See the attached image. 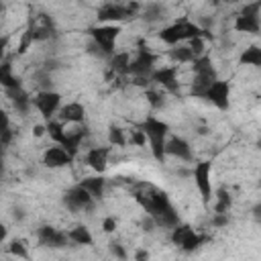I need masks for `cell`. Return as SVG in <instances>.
<instances>
[{"mask_svg": "<svg viewBox=\"0 0 261 261\" xmlns=\"http://www.w3.org/2000/svg\"><path fill=\"white\" fill-rule=\"evenodd\" d=\"M137 202L145 208V212H149V216L159 224V226H165V228H173L177 222H179V216L175 212V208L171 206L169 198L155 190V188H149L145 192H139L137 194Z\"/></svg>", "mask_w": 261, "mask_h": 261, "instance_id": "obj_1", "label": "cell"}, {"mask_svg": "<svg viewBox=\"0 0 261 261\" xmlns=\"http://www.w3.org/2000/svg\"><path fill=\"white\" fill-rule=\"evenodd\" d=\"M139 128L145 133L153 157H155L157 161H163V157H165V141H167L169 124H167L165 120L157 118V116H147Z\"/></svg>", "mask_w": 261, "mask_h": 261, "instance_id": "obj_2", "label": "cell"}, {"mask_svg": "<svg viewBox=\"0 0 261 261\" xmlns=\"http://www.w3.org/2000/svg\"><path fill=\"white\" fill-rule=\"evenodd\" d=\"M192 71H194V77H192V94L198 96V98H204V94L210 88V84L214 80H218L216 69L212 65V59L206 53L194 57L192 59Z\"/></svg>", "mask_w": 261, "mask_h": 261, "instance_id": "obj_3", "label": "cell"}, {"mask_svg": "<svg viewBox=\"0 0 261 261\" xmlns=\"http://www.w3.org/2000/svg\"><path fill=\"white\" fill-rule=\"evenodd\" d=\"M202 33L204 31L196 22H192L188 18H179V20H173L171 24L163 27L157 37L167 45H177V43H186V41H190L194 37H200Z\"/></svg>", "mask_w": 261, "mask_h": 261, "instance_id": "obj_4", "label": "cell"}, {"mask_svg": "<svg viewBox=\"0 0 261 261\" xmlns=\"http://www.w3.org/2000/svg\"><path fill=\"white\" fill-rule=\"evenodd\" d=\"M153 69H155V55L145 45H141L128 61L126 75H133L135 84H145V82H151Z\"/></svg>", "mask_w": 261, "mask_h": 261, "instance_id": "obj_5", "label": "cell"}, {"mask_svg": "<svg viewBox=\"0 0 261 261\" xmlns=\"http://www.w3.org/2000/svg\"><path fill=\"white\" fill-rule=\"evenodd\" d=\"M92 35V41H94V47L98 49V53L102 57H110L114 53V45H116V39L120 37V24H114V22H104V24H98L90 31Z\"/></svg>", "mask_w": 261, "mask_h": 261, "instance_id": "obj_6", "label": "cell"}, {"mask_svg": "<svg viewBox=\"0 0 261 261\" xmlns=\"http://www.w3.org/2000/svg\"><path fill=\"white\" fill-rule=\"evenodd\" d=\"M139 10H141V6H139L137 2H128V4H120V2H106V4L98 10V20H102V22H114V24H120L122 20L133 18Z\"/></svg>", "mask_w": 261, "mask_h": 261, "instance_id": "obj_7", "label": "cell"}, {"mask_svg": "<svg viewBox=\"0 0 261 261\" xmlns=\"http://www.w3.org/2000/svg\"><path fill=\"white\" fill-rule=\"evenodd\" d=\"M192 175H194V184L200 192V198L202 202L208 206L210 200L214 198V190H212V163L210 161H200L194 165L192 169Z\"/></svg>", "mask_w": 261, "mask_h": 261, "instance_id": "obj_8", "label": "cell"}, {"mask_svg": "<svg viewBox=\"0 0 261 261\" xmlns=\"http://www.w3.org/2000/svg\"><path fill=\"white\" fill-rule=\"evenodd\" d=\"M171 241H173V245H177V247L184 249V251H196V249L206 241V237L200 234V232H196L192 226L177 222V224L173 226Z\"/></svg>", "mask_w": 261, "mask_h": 261, "instance_id": "obj_9", "label": "cell"}, {"mask_svg": "<svg viewBox=\"0 0 261 261\" xmlns=\"http://www.w3.org/2000/svg\"><path fill=\"white\" fill-rule=\"evenodd\" d=\"M259 6H261L259 0H253V2L243 6L241 14L234 20V29L239 33H259V27H261V22H259Z\"/></svg>", "mask_w": 261, "mask_h": 261, "instance_id": "obj_10", "label": "cell"}, {"mask_svg": "<svg viewBox=\"0 0 261 261\" xmlns=\"http://www.w3.org/2000/svg\"><path fill=\"white\" fill-rule=\"evenodd\" d=\"M63 202H65L67 210H71V212H84V210H92L94 208V198L82 184L69 188L65 192Z\"/></svg>", "mask_w": 261, "mask_h": 261, "instance_id": "obj_11", "label": "cell"}, {"mask_svg": "<svg viewBox=\"0 0 261 261\" xmlns=\"http://www.w3.org/2000/svg\"><path fill=\"white\" fill-rule=\"evenodd\" d=\"M33 106L37 108V112H39L43 118L51 120V118L57 114L59 106H61V96H59L57 92H53V90H43V92H39V94L33 98Z\"/></svg>", "mask_w": 261, "mask_h": 261, "instance_id": "obj_12", "label": "cell"}, {"mask_svg": "<svg viewBox=\"0 0 261 261\" xmlns=\"http://www.w3.org/2000/svg\"><path fill=\"white\" fill-rule=\"evenodd\" d=\"M204 98H208L216 108L226 110L228 104H230V84L224 82V80H214L210 84V88L206 90Z\"/></svg>", "mask_w": 261, "mask_h": 261, "instance_id": "obj_13", "label": "cell"}, {"mask_svg": "<svg viewBox=\"0 0 261 261\" xmlns=\"http://www.w3.org/2000/svg\"><path fill=\"white\" fill-rule=\"evenodd\" d=\"M151 82H155L157 86H161L167 92H177V88H179V67L177 65H171V67L153 69Z\"/></svg>", "mask_w": 261, "mask_h": 261, "instance_id": "obj_14", "label": "cell"}, {"mask_svg": "<svg viewBox=\"0 0 261 261\" xmlns=\"http://www.w3.org/2000/svg\"><path fill=\"white\" fill-rule=\"evenodd\" d=\"M55 116L63 124H82L84 118H86V108L80 102H67V104L59 106Z\"/></svg>", "mask_w": 261, "mask_h": 261, "instance_id": "obj_15", "label": "cell"}, {"mask_svg": "<svg viewBox=\"0 0 261 261\" xmlns=\"http://www.w3.org/2000/svg\"><path fill=\"white\" fill-rule=\"evenodd\" d=\"M71 161H73V155H71L69 151H65L59 143L53 145V147H49V149L43 153V163H45L47 167H51V169H55V167H65V165H69Z\"/></svg>", "mask_w": 261, "mask_h": 261, "instance_id": "obj_16", "label": "cell"}, {"mask_svg": "<svg viewBox=\"0 0 261 261\" xmlns=\"http://www.w3.org/2000/svg\"><path fill=\"white\" fill-rule=\"evenodd\" d=\"M165 155H171L179 161H192L194 159V151H192L190 143L181 137H171L169 141H165Z\"/></svg>", "mask_w": 261, "mask_h": 261, "instance_id": "obj_17", "label": "cell"}, {"mask_svg": "<svg viewBox=\"0 0 261 261\" xmlns=\"http://www.w3.org/2000/svg\"><path fill=\"white\" fill-rule=\"evenodd\" d=\"M37 234H39V243L45 245V247H65L69 243L67 232L57 230L53 226H41Z\"/></svg>", "mask_w": 261, "mask_h": 261, "instance_id": "obj_18", "label": "cell"}, {"mask_svg": "<svg viewBox=\"0 0 261 261\" xmlns=\"http://www.w3.org/2000/svg\"><path fill=\"white\" fill-rule=\"evenodd\" d=\"M108 157H110V147H94V149L88 151L86 163L96 173H102L108 167Z\"/></svg>", "mask_w": 261, "mask_h": 261, "instance_id": "obj_19", "label": "cell"}, {"mask_svg": "<svg viewBox=\"0 0 261 261\" xmlns=\"http://www.w3.org/2000/svg\"><path fill=\"white\" fill-rule=\"evenodd\" d=\"M6 92H8L10 102H12V106L16 108V112L27 114V112L31 110V106H33V98L22 90V86H20V88H14V90H6Z\"/></svg>", "mask_w": 261, "mask_h": 261, "instance_id": "obj_20", "label": "cell"}, {"mask_svg": "<svg viewBox=\"0 0 261 261\" xmlns=\"http://www.w3.org/2000/svg\"><path fill=\"white\" fill-rule=\"evenodd\" d=\"M0 86L6 88V90L20 88V80L14 75V69H12L10 61H2L0 63Z\"/></svg>", "mask_w": 261, "mask_h": 261, "instance_id": "obj_21", "label": "cell"}, {"mask_svg": "<svg viewBox=\"0 0 261 261\" xmlns=\"http://www.w3.org/2000/svg\"><path fill=\"white\" fill-rule=\"evenodd\" d=\"M80 184L92 194L94 200H100V198L104 196V190H106V179H104V177H100V175H96V177H86V179H82Z\"/></svg>", "mask_w": 261, "mask_h": 261, "instance_id": "obj_22", "label": "cell"}, {"mask_svg": "<svg viewBox=\"0 0 261 261\" xmlns=\"http://www.w3.org/2000/svg\"><path fill=\"white\" fill-rule=\"evenodd\" d=\"M169 57H171L175 63H192L194 53H192L190 45L177 43V45H171V49H169Z\"/></svg>", "mask_w": 261, "mask_h": 261, "instance_id": "obj_23", "label": "cell"}, {"mask_svg": "<svg viewBox=\"0 0 261 261\" xmlns=\"http://www.w3.org/2000/svg\"><path fill=\"white\" fill-rule=\"evenodd\" d=\"M67 239H69L71 243H75V245H90V243H92V232H90L88 226L77 224V226H73L71 230H67Z\"/></svg>", "mask_w": 261, "mask_h": 261, "instance_id": "obj_24", "label": "cell"}, {"mask_svg": "<svg viewBox=\"0 0 261 261\" xmlns=\"http://www.w3.org/2000/svg\"><path fill=\"white\" fill-rule=\"evenodd\" d=\"M143 18L147 22H159L165 18V6L159 4V2H151L143 8Z\"/></svg>", "mask_w": 261, "mask_h": 261, "instance_id": "obj_25", "label": "cell"}, {"mask_svg": "<svg viewBox=\"0 0 261 261\" xmlns=\"http://www.w3.org/2000/svg\"><path fill=\"white\" fill-rule=\"evenodd\" d=\"M241 63L243 65H253V67H259L261 65V49L257 45H251L249 49H245L241 53Z\"/></svg>", "mask_w": 261, "mask_h": 261, "instance_id": "obj_26", "label": "cell"}, {"mask_svg": "<svg viewBox=\"0 0 261 261\" xmlns=\"http://www.w3.org/2000/svg\"><path fill=\"white\" fill-rule=\"evenodd\" d=\"M45 133H47L55 143H61V139H63V135H65V126H63V122H59V120H49V122L45 124Z\"/></svg>", "mask_w": 261, "mask_h": 261, "instance_id": "obj_27", "label": "cell"}, {"mask_svg": "<svg viewBox=\"0 0 261 261\" xmlns=\"http://www.w3.org/2000/svg\"><path fill=\"white\" fill-rule=\"evenodd\" d=\"M108 143L114 145V147H124L128 143V139H126V135L120 126H110L108 128Z\"/></svg>", "mask_w": 261, "mask_h": 261, "instance_id": "obj_28", "label": "cell"}, {"mask_svg": "<svg viewBox=\"0 0 261 261\" xmlns=\"http://www.w3.org/2000/svg\"><path fill=\"white\" fill-rule=\"evenodd\" d=\"M228 210H230V196H228L224 190H220V192L216 194L214 212H218V214H228Z\"/></svg>", "mask_w": 261, "mask_h": 261, "instance_id": "obj_29", "label": "cell"}, {"mask_svg": "<svg viewBox=\"0 0 261 261\" xmlns=\"http://www.w3.org/2000/svg\"><path fill=\"white\" fill-rule=\"evenodd\" d=\"M10 253L16 255V257H29L27 247H24L22 241H12V243H10Z\"/></svg>", "mask_w": 261, "mask_h": 261, "instance_id": "obj_30", "label": "cell"}, {"mask_svg": "<svg viewBox=\"0 0 261 261\" xmlns=\"http://www.w3.org/2000/svg\"><path fill=\"white\" fill-rule=\"evenodd\" d=\"M6 130H10V116L4 108H0V135Z\"/></svg>", "mask_w": 261, "mask_h": 261, "instance_id": "obj_31", "label": "cell"}, {"mask_svg": "<svg viewBox=\"0 0 261 261\" xmlns=\"http://www.w3.org/2000/svg\"><path fill=\"white\" fill-rule=\"evenodd\" d=\"M102 228H104V232H114L116 230V218L114 216H106L102 220Z\"/></svg>", "mask_w": 261, "mask_h": 261, "instance_id": "obj_32", "label": "cell"}, {"mask_svg": "<svg viewBox=\"0 0 261 261\" xmlns=\"http://www.w3.org/2000/svg\"><path fill=\"white\" fill-rule=\"evenodd\" d=\"M110 253H112L114 257H118V259H126V251H124L122 245H118V243H110Z\"/></svg>", "mask_w": 261, "mask_h": 261, "instance_id": "obj_33", "label": "cell"}, {"mask_svg": "<svg viewBox=\"0 0 261 261\" xmlns=\"http://www.w3.org/2000/svg\"><path fill=\"white\" fill-rule=\"evenodd\" d=\"M6 234H8V230H6V226L4 224H0V243L6 239Z\"/></svg>", "mask_w": 261, "mask_h": 261, "instance_id": "obj_34", "label": "cell"}, {"mask_svg": "<svg viewBox=\"0 0 261 261\" xmlns=\"http://www.w3.org/2000/svg\"><path fill=\"white\" fill-rule=\"evenodd\" d=\"M6 43H8L6 39H0V57L4 55V49H6Z\"/></svg>", "mask_w": 261, "mask_h": 261, "instance_id": "obj_35", "label": "cell"}, {"mask_svg": "<svg viewBox=\"0 0 261 261\" xmlns=\"http://www.w3.org/2000/svg\"><path fill=\"white\" fill-rule=\"evenodd\" d=\"M145 257H149V253H145V251H141V253H137V259H145Z\"/></svg>", "mask_w": 261, "mask_h": 261, "instance_id": "obj_36", "label": "cell"}, {"mask_svg": "<svg viewBox=\"0 0 261 261\" xmlns=\"http://www.w3.org/2000/svg\"><path fill=\"white\" fill-rule=\"evenodd\" d=\"M108 2H120V0H108Z\"/></svg>", "mask_w": 261, "mask_h": 261, "instance_id": "obj_37", "label": "cell"}, {"mask_svg": "<svg viewBox=\"0 0 261 261\" xmlns=\"http://www.w3.org/2000/svg\"><path fill=\"white\" fill-rule=\"evenodd\" d=\"M0 12H2V2H0Z\"/></svg>", "mask_w": 261, "mask_h": 261, "instance_id": "obj_38", "label": "cell"}]
</instances>
